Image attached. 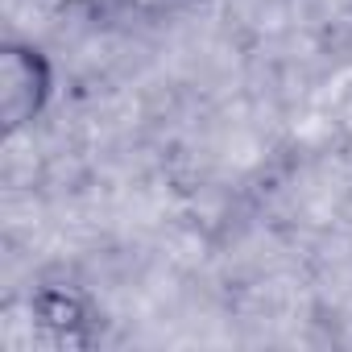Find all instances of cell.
Segmentation results:
<instances>
[{"label":"cell","mask_w":352,"mask_h":352,"mask_svg":"<svg viewBox=\"0 0 352 352\" xmlns=\"http://www.w3.org/2000/svg\"><path fill=\"white\" fill-rule=\"evenodd\" d=\"M54 96V71L50 58L38 46L9 42L0 50V129L5 137L30 129Z\"/></svg>","instance_id":"cell-1"},{"label":"cell","mask_w":352,"mask_h":352,"mask_svg":"<svg viewBox=\"0 0 352 352\" xmlns=\"http://www.w3.org/2000/svg\"><path fill=\"white\" fill-rule=\"evenodd\" d=\"M30 311V344L34 348H87L91 344V311L75 290L63 286H42L25 302Z\"/></svg>","instance_id":"cell-2"}]
</instances>
